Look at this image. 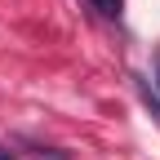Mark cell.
<instances>
[{
	"label": "cell",
	"mask_w": 160,
	"mask_h": 160,
	"mask_svg": "<svg viewBox=\"0 0 160 160\" xmlns=\"http://www.w3.org/2000/svg\"><path fill=\"white\" fill-rule=\"evenodd\" d=\"M93 9L102 18H120V13H125V0H93Z\"/></svg>",
	"instance_id": "obj_1"
},
{
	"label": "cell",
	"mask_w": 160,
	"mask_h": 160,
	"mask_svg": "<svg viewBox=\"0 0 160 160\" xmlns=\"http://www.w3.org/2000/svg\"><path fill=\"white\" fill-rule=\"evenodd\" d=\"M133 80H138V76H133ZM138 93H142V102H147V107H151V116H156V120H160V98H156V93H151V89H147V80H138Z\"/></svg>",
	"instance_id": "obj_2"
},
{
	"label": "cell",
	"mask_w": 160,
	"mask_h": 160,
	"mask_svg": "<svg viewBox=\"0 0 160 160\" xmlns=\"http://www.w3.org/2000/svg\"><path fill=\"white\" fill-rule=\"evenodd\" d=\"M156 89H160V53H156Z\"/></svg>",
	"instance_id": "obj_3"
},
{
	"label": "cell",
	"mask_w": 160,
	"mask_h": 160,
	"mask_svg": "<svg viewBox=\"0 0 160 160\" xmlns=\"http://www.w3.org/2000/svg\"><path fill=\"white\" fill-rule=\"evenodd\" d=\"M0 160H13V156H9V151H5V147H0Z\"/></svg>",
	"instance_id": "obj_4"
}]
</instances>
